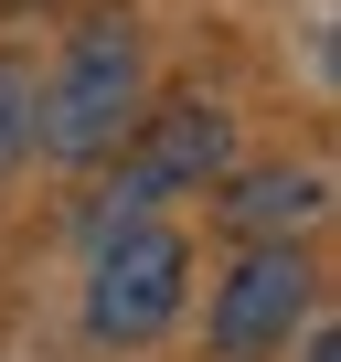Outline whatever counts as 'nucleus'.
<instances>
[{
  "label": "nucleus",
  "mask_w": 341,
  "mask_h": 362,
  "mask_svg": "<svg viewBox=\"0 0 341 362\" xmlns=\"http://www.w3.org/2000/svg\"><path fill=\"white\" fill-rule=\"evenodd\" d=\"M139 128V33L128 22H86L64 75L43 86V149L54 160H96Z\"/></svg>",
  "instance_id": "obj_1"
},
{
  "label": "nucleus",
  "mask_w": 341,
  "mask_h": 362,
  "mask_svg": "<svg viewBox=\"0 0 341 362\" xmlns=\"http://www.w3.org/2000/svg\"><path fill=\"white\" fill-rule=\"evenodd\" d=\"M309 256L299 245H256L224 288H214V351L224 362H267V351H288V330L309 320Z\"/></svg>",
  "instance_id": "obj_4"
},
{
  "label": "nucleus",
  "mask_w": 341,
  "mask_h": 362,
  "mask_svg": "<svg viewBox=\"0 0 341 362\" xmlns=\"http://www.w3.org/2000/svg\"><path fill=\"white\" fill-rule=\"evenodd\" d=\"M33 149H43V86H33L22 54H0V181H11Z\"/></svg>",
  "instance_id": "obj_6"
},
{
  "label": "nucleus",
  "mask_w": 341,
  "mask_h": 362,
  "mask_svg": "<svg viewBox=\"0 0 341 362\" xmlns=\"http://www.w3.org/2000/svg\"><path fill=\"white\" fill-rule=\"evenodd\" d=\"M309 362H341V330H309Z\"/></svg>",
  "instance_id": "obj_7"
},
{
  "label": "nucleus",
  "mask_w": 341,
  "mask_h": 362,
  "mask_svg": "<svg viewBox=\"0 0 341 362\" xmlns=\"http://www.w3.org/2000/svg\"><path fill=\"white\" fill-rule=\"evenodd\" d=\"M320 203H330L320 170H245L235 192H224V224L256 235V245H288L299 224H320Z\"/></svg>",
  "instance_id": "obj_5"
},
{
  "label": "nucleus",
  "mask_w": 341,
  "mask_h": 362,
  "mask_svg": "<svg viewBox=\"0 0 341 362\" xmlns=\"http://www.w3.org/2000/svg\"><path fill=\"white\" fill-rule=\"evenodd\" d=\"M224 160H235V128H224V107H160V117H139V149L117 160V192H107L96 235H128L149 203L224 181Z\"/></svg>",
  "instance_id": "obj_2"
},
{
  "label": "nucleus",
  "mask_w": 341,
  "mask_h": 362,
  "mask_svg": "<svg viewBox=\"0 0 341 362\" xmlns=\"http://www.w3.org/2000/svg\"><path fill=\"white\" fill-rule=\"evenodd\" d=\"M182 288H192V245L160 235V224H128V235H107V256H96L86 330H96V341H149V330L182 320Z\"/></svg>",
  "instance_id": "obj_3"
}]
</instances>
